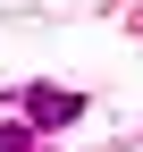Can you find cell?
<instances>
[{
    "label": "cell",
    "mask_w": 143,
    "mask_h": 152,
    "mask_svg": "<svg viewBox=\"0 0 143 152\" xmlns=\"http://www.w3.org/2000/svg\"><path fill=\"white\" fill-rule=\"evenodd\" d=\"M84 118V93H67V85H25V127L42 135V127H76Z\"/></svg>",
    "instance_id": "cell-1"
}]
</instances>
